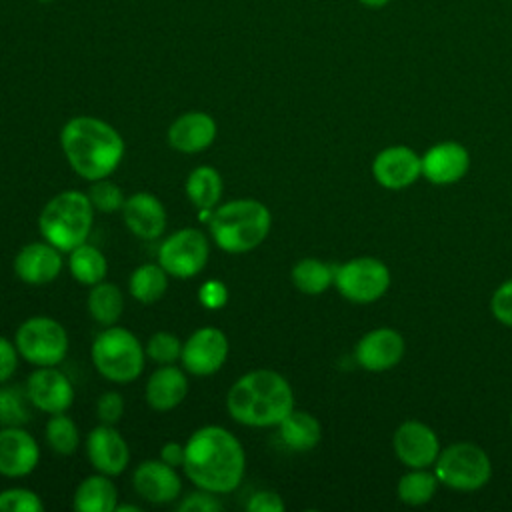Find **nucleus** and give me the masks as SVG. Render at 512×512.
<instances>
[{"label":"nucleus","mask_w":512,"mask_h":512,"mask_svg":"<svg viewBox=\"0 0 512 512\" xmlns=\"http://www.w3.org/2000/svg\"><path fill=\"white\" fill-rule=\"evenodd\" d=\"M182 468L196 488L228 494L236 490L244 478L246 452L228 428L208 424L188 436Z\"/></svg>","instance_id":"1"},{"label":"nucleus","mask_w":512,"mask_h":512,"mask_svg":"<svg viewBox=\"0 0 512 512\" xmlns=\"http://www.w3.org/2000/svg\"><path fill=\"white\" fill-rule=\"evenodd\" d=\"M68 166L84 180L108 178L124 158V138L102 118L74 116L60 130Z\"/></svg>","instance_id":"2"},{"label":"nucleus","mask_w":512,"mask_h":512,"mask_svg":"<svg viewBox=\"0 0 512 512\" xmlns=\"http://www.w3.org/2000/svg\"><path fill=\"white\" fill-rule=\"evenodd\" d=\"M226 410L242 426H278L294 410V390L280 372L256 368L228 388Z\"/></svg>","instance_id":"3"},{"label":"nucleus","mask_w":512,"mask_h":512,"mask_svg":"<svg viewBox=\"0 0 512 512\" xmlns=\"http://www.w3.org/2000/svg\"><path fill=\"white\" fill-rule=\"evenodd\" d=\"M272 214L256 198H236L216 210L208 220L212 242L228 254H244L258 248L270 234Z\"/></svg>","instance_id":"4"},{"label":"nucleus","mask_w":512,"mask_h":512,"mask_svg":"<svg viewBox=\"0 0 512 512\" xmlns=\"http://www.w3.org/2000/svg\"><path fill=\"white\" fill-rule=\"evenodd\" d=\"M94 222V206L88 194L64 190L52 196L38 216L40 236L60 252H70L88 240Z\"/></svg>","instance_id":"5"},{"label":"nucleus","mask_w":512,"mask_h":512,"mask_svg":"<svg viewBox=\"0 0 512 512\" xmlns=\"http://www.w3.org/2000/svg\"><path fill=\"white\" fill-rule=\"evenodd\" d=\"M90 358L100 376L116 384L134 382L146 362V350L136 334L124 326H104L92 342Z\"/></svg>","instance_id":"6"},{"label":"nucleus","mask_w":512,"mask_h":512,"mask_svg":"<svg viewBox=\"0 0 512 512\" xmlns=\"http://www.w3.org/2000/svg\"><path fill=\"white\" fill-rule=\"evenodd\" d=\"M434 474L440 484L458 490L474 492L488 484L492 462L484 448L472 442H454L440 450L434 462Z\"/></svg>","instance_id":"7"},{"label":"nucleus","mask_w":512,"mask_h":512,"mask_svg":"<svg viewBox=\"0 0 512 512\" xmlns=\"http://www.w3.org/2000/svg\"><path fill=\"white\" fill-rule=\"evenodd\" d=\"M18 354L34 366H58L68 352L66 328L52 316H32L14 334Z\"/></svg>","instance_id":"8"},{"label":"nucleus","mask_w":512,"mask_h":512,"mask_svg":"<svg viewBox=\"0 0 512 512\" xmlns=\"http://www.w3.org/2000/svg\"><path fill=\"white\" fill-rule=\"evenodd\" d=\"M334 286L352 304H372L388 292L390 270L374 256H356L336 266Z\"/></svg>","instance_id":"9"},{"label":"nucleus","mask_w":512,"mask_h":512,"mask_svg":"<svg viewBox=\"0 0 512 512\" xmlns=\"http://www.w3.org/2000/svg\"><path fill=\"white\" fill-rule=\"evenodd\" d=\"M210 256V242L198 228H182L162 240L158 248V264L168 276L186 280L204 270Z\"/></svg>","instance_id":"10"},{"label":"nucleus","mask_w":512,"mask_h":512,"mask_svg":"<svg viewBox=\"0 0 512 512\" xmlns=\"http://www.w3.org/2000/svg\"><path fill=\"white\" fill-rule=\"evenodd\" d=\"M228 352L226 334L216 326H202L182 342L180 362L192 376H212L224 366Z\"/></svg>","instance_id":"11"},{"label":"nucleus","mask_w":512,"mask_h":512,"mask_svg":"<svg viewBox=\"0 0 512 512\" xmlns=\"http://www.w3.org/2000/svg\"><path fill=\"white\" fill-rule=\"evenodd\" d=\"M24 388L32 408L44 414L66 412L74 402V386L56 366H36L28 374Z\"/></svg>","instance_id":"12"},{"label":"nucleus","mask_w":512,"mask_h":512,"mask_svg":"<svg viewBox=\"0 0 512 512\" xmlns=\"http://www.w3.org/2000/svg\"><path fill=\"white\" fill-rule=\"evenodd\" d=\"M396 458L408 468L434 466L442 446L436 432L420 420H404L392 436Z\"/></svg>","instance_id":"13"},{"label":"nucleus","mask_w":512,"mask_h":512,"mask_svg":"<svg viewBox=\"0 0 512 512\" xmlns=\"http://www.w3.org/2000/svg\"><path fill=\"white\" fill-rule=\"evenodd\" d=\"M372 176L386 190L408 188L422 176V156L404 144L388 146L374 156Z\"/></svg>","instance_id":"14"},{"label":"nucleus","mask_w":512,"mask_h":512,"mask_svg":"<svg viewBox=\"0 0 512 512\" xmlns=\"http://www.w3.org/2000/svg\"><path fill=\"white\" fill-rule=\"evenodd\" d=\"M406 352V342L404 336L388 326L374 328L366 332L356 348H354V358L360 364V368L368 372H386L392 370L400 360L404 358Z\"/></svg>","instance_id":"15"},{"label":"nucleus","mask_w":512,"mask_h":512,"mask_svg":"<svg viewBox=\"0 0 512 512\" xmlns=\"http://www.w3.org/2000/svg\"><path fill=\"white\" fill-rule=\"evenodd\" d=\"M86 456L96 472L118 476L130 462V448L114 424L100 422L86 438Z\"/></svg>","instance_id":"16"},{"label":"nucleus","mask_w":512,"mask_h":512,"mask_svg":"<svg viewBox=\"0 0 512 512\" xmlns=\"http://www.w3.org/2000/svg\"><path fill=\"white\" fill-rule=\"evenodd\" d=\"M132 486L136 494L150 504L174 502L182 492L180 474L160 458L142 460L132 474Z\"/></svg>","instance_id":"17"},{"label":"nucleus","mask_w":512,"mask_h":512,"mask_svg":"<svg viewBox=\"0 0 512 512\" xmlns=\"http://www.w3.org/2000/svg\"><path fill=\"white\" fill-rule=\"evenodd\" d=\"M38 462L40 446L28 430L22 426H6L0 430V476H28L36 470Z\"/></svg>","instance_id":"18"},{"label":"nucleus","mask_w":512,"mask_h":512,"mask_svg":"<svg viewBox=\"0 0 512 512\" xmlns=\"http://www.w3.org/2000/svg\"><path fill=\"white\" fill-rule=\"evenodd\" d=\"M470 168V154L464 144L456 140H444L428 148L422 156V176L436 184L448 186L460 182Z\"/></svg>","instance_id":"19"},{"label":"nucleus","mask_w":512,"mask_h":512,"mask_svg":"<svg viewBox=\"0 0 512 512\" xmlns=\"http://www.w3.org/2000/svg\"><path fill=\"white\" fill-rule=\"evenodd\" d=\"M218 134L216 120L202 110H190L180 114L168 128L166 140L170 148L182 154H198L212 146Z\"/></svg>","instance_id":"20"},{"label":"nucleus","mask_w":512,"mask_h":512,"mask_svg":"<svg viewBox=\"0 0 512 512\" xmlns=\"http://www.w3.org/2000/svg\"><path fill=\"white\" fill-rule=\"evenodd\" d=\"M62 252L50 242L24 244L14 256V274L26 284H48L62 272Z\"/></svg>","instance_id":"21"},{"label":"nucleus","mask_w":512,"mask_h":512,"mask_svg":"<svg viewBox=\"0 0 512 512\" xmlns=\"http://www.w3.org/2000/svg\"><path fill=\"white\" fill-rule=\"evenodd\" d=\"M120 212L126 228L142 240H156L166 230V208L150 192H136L128 196Z\"/></svg>","instance_id":"22"},{"label":"nucleus","mask_w":512,"mask_h":512,"mask_svg":"<svg viewBox=\"0 0 512 512\" xmlns=\"http://www.w3.org/2000/svg\"><path fill=\"white\" fill-rule=\"evenodd\" d=\"M188 394L186 370L176 364H158V368L148 376L144 386L146 404L156 412L174 410L184 402Z\"/></svg>","instance_id":"23"},{"label":"nucleus","mask_w":512,"mask_h":512,"mask_svg":"<svg viewBox=\"0 0 512 512\" xmlns=\"http://www.w3.org/2000/svg\"><path fill=\"white\" fill-rule=\"evenodd\" d=\"M106 474L86 476L74 492L72 508L78 512H114L118 506L116 484Z\"/></svg>","instance_id":"24"},{"label":"nucleus","mask_w":512,"mask_h":512,"mask_svg":"<svg viewBox=\"0 0 512 512\" xmlns=\"http://www.w3.org/2000/svg\"><path fill=\"white\" fill-rule=\"evenodd\" d=\"M278 436L286 448L294 452H308L318 446L322 438V426L314 414L294 408L278 424Z\"/></svg>","instance_id":"25"},{"label":"nucleus","mask_w":512,"mask_h":512,"mask_svg":"<svg viewBox=\"0 0 512 512\" xmlns=\"http://www.w3.org/2000/svg\"><path fill=\"white\" fill-rule=\"evenodd\" d=\"M224 190V182L220 172L214 166H196L186 182H184V192L190 200L192 206H196L198 210L202 208H214L220 202Z\"/></svg>","instance_id":"26"},{"label":"nucleus","mask_w":512,"mask_h":512,"mask_svg":"<svg viewBox=\"0 0 512 512\" xmlns=\"http://www.w3.org/2000/svg\"><path fill=\"white\" fill-rule=\"evenodd\" d=\"M334 272H336V266H330L324 260L308 256L298 260L292 266L290 278L298 292L308 296H318L334 284Z\"/></svg>","instance_id":"27"},{"label":"nucleus","mask_w":512,"mask_h":512,"mask_svg":"<svg viewBox=\"0 0 512 512\" xmlns=\"http://www.w3.org/2000/svg\"><path fill=\"white\" fill-rule=\"evenodd\" d=\"M88 314L102 326H112L124 312V296L122 290L114 282H98L90 286L86 298Z\"/></svg>","instance_id":"28"},{"label":"nucleus","mask_w":512,"mask_h":512,"mask_svg":"<svg viewBox=\"0 0 512 512\" xmlns=\"http://www.w3.org/2000/svg\"><path fill=\"white\" fill-rule=\"evenodd\" d=\"M68 254H70L68 268H70V274L76 278V282L84 286H94L106 278V272H108L106 256L94 244L82 242Z\"/></svg>","instance_id":"29"},{"label":"nucleus","mask_w":512,"mask_h":512,"mask_svg":"<svg viewBox=\"0 0 512 512\" xmlns=\"http://www.w3.org/2000/svg\"><path fill=\"white\" fill-rule=\"evenodd\" d=\"M128 290L140 304H154L168 290V272L160 264H140L128 278Z\"/></svg>","instance_id":"30"},{"label":"nucleus","mask_w":512,"mask_h":512,"mask_svg":"<svg viewBox=\"0 0 512 512\" xmlns=\"http://www.w3.org/2000/svg\"><path fill=\"white\" fill-rule=\"evenodd\" d=\"M438 478L428 468H410L396 486L398 500L408 506H424L428 504L436 490H438Z\"/></svg>","instance_id":"31"},{"label":"nucleus","mask_w":512,"mask_h":512,"mask_svg":"<svg viewBox=\"0 0 512 512\" xmlns=\"http://www.w3.org/2000/svg\"><path fill=\"white\" fill-rule=\"evenodd\" d=\"M44 436L48 446L62 456H70L78 450L80 444V432L76 422L66 416V412H58V414H50L46 428H44Z\"/></svg>","instance_id":"32"},{"label":"nucleus","mask_w":512,"mask_h":512,"mask_svg":"<svg viewBox=\"0 0 512 512\" xmlns=\"http://www.w3.org/2000/svg\"><path fill=\"white\" fill-rule=\"evenodd\" d=\"M30 400L26 388L4 386L0 388V422L6 426H22L30 420Z\"/></svg>","instance_id":"33"},{"label":"nucleus","mask_w":512,"mask_h":512,"mask_svg":"<svg viewBox=\"0 0 512 512\" xmlns=\"http://www.w3.org/2000/svg\"><path fill=\"white\" fill-rule=\"evenodd\" d=\"M144 350L146 358L154 360L156 364H174L176 360H180L182 342L174 332L158 330L148 338Z\"/></svg>","instance_id":"34"},{"label":"nucleus","mask_w":512,"mask_h":512,"mask_svg":"<svg viewBox=\"0 0 512 512\" xmlns=\"http://www.w3.org/2000/svg\"><path fill=\"white\" fill-rule=\"evenodd\" d=\"M88 198H90L94 210L104 212V214L120 212L124 206V200H126L122 194V188L108 178L94 180L88 190Z\"/></svg>","instance_id":"35"},{"label":"nucleus","mask_w":512,"mask_h":512,"mask_svg":"<svg viewBox=\"0 0 512 512\" xmlns=\"http://www.w3.org/2000/svg\"><path fill=\"white\" fill-rule=\"evenodd\" d=\"M44 502L42 498L22 486H12L6 490H0V512H42Z\"/></svg>","instance_id":"36"},{"label":"nucleus","mask_w":512,"mask_h":512,"mask_svg":"<svg viewBox=\"0 0 512 512\" xmlns=\"http://www.w3.org/2000/svg\"><path fill=\"white\" fill-rule=\"evenodd\" d=\"M490 312L502 326L512 328V278L502 282L492 298H490Z\"/></svg>","instance_id":"37"},{"label":"nucleus","mask_w":512,"mask_h":512,"mask_svg":"<svg viewBox=\"0 0 512 512\" xmlns=\"http://www.w3.org/2000/svg\"><path fill=\"white\" fill-rule=\"evenodd\" d=\"M124 414V398L116 390L102 392L96 400V416L104 424H116L120 422Z\"/></svg>","instance_id":"38"},{"label":"nucleus","mask_w":512,"mask_h":512,"mask_svg":"<svg viewBox=\"0 0 512 512\" xmlns=\"http://www.w3.org/2000/svg\"><path fill=\"white\" fill-rule=\"evenodd\" d=\"M198 300L206 310H220L228 302V288L222 280L210 278L200 284L198 288Z\"/></svg>","instance_id":"39"},{"label":"nucleus","mask_w":512,"mask_h":512,"mask_svg":"<svg viewBox=\"0 0 512 512\" xmlns=\"http://www.w3.org/2000/svg\"><path fill=\"white\" fill-rule=\"evenodd\" d=\"M178 510L180 512H220V510H224V506H222V502L218 500V496L214 492L198 488L196 492L188 494L178 504Z\"/></svg>","instance_id":"40"},{"label":"nucleus","mask_w":512,"mask_h":512,"mask_svg":"<svg viewBox=\"0 0 512 512\" xmlns=\"http://www.w3.org/2000/svg\"><path fill=\"white\" fill-rule=\"evenodd\" d=\"M286 508L282 496L274 490H258L246 502V510L250 512H282Z\"/></svg>","instance_id":"41"},{"label":"nucleus","mask_w":512,"mask_h":512,"mask_svg":"<svg viewBox=\"0 0 512 512\" xmlns=\"http://www.w3.org/2000/svg\"><path fill=\"white\" fill-rule=\"evenodd\" d=\"M18 348L6 336L0 334V384L8 382L18 366Z\"/></svg>","instance_id":"42"},{"label":"nucleus","mask_w":512,"mask_h":512,"mask_svg":"<svg viewBox=\"0 0 512 512\" xmlns=\"http://www.w3.org/2000/svg\"><path fill=\"white\" fill-rule=\"evenodd\" d=\"M160 460H164L166 464L178 468L184 464V444L180 442H166L162 448H160Z\"/></svg>","instance_id":"43"},{"label":"nucleus","mask_w":512,"mask_h":512,"mask_svg":"<svg viewBox=\"0 0 512 512\" xmlns=\"http://www.w3.org/2000/svg\"><path fill=\"white\" fill-rule=\"evenodd\" d=\"M362 6H366V8H372V10H380V8H384L386 4H390V0H358Z\"/></svg>","instance_id":"44"},{"label":"nucleus","mask_w":512,"mask_h":512,"mask_svg":"<svg viewBox=\"0 0 512 512\" xmlns=\"http://www.w3.org/2000/svg\"><path fill=\"white\" fill-rule=\"evenodd\" d=\"M114 512H140V506H136V504H118Z\"/></svg>","instance_id":"45"},{"label":"nucleus","mask_w":512,"mask_h":512,"mask_svg":"<svg viewBox=\"0 0 512 512\" xmlns=\"http://www.w3.org/2000/svg\"><path fill=\"white\" fill-rule=\"evenodd\" d=\"M38 2H50V0H38Z\"/></svg>","instance_id":"46"},{"label":"nucleus","mask_w":512,"mask_h":512,"mask_svg":"<svg viewBox=\"0 0 512 512\" xmlns=\"http://www.w3.org/2000/svg\"><path fill=\"white\" fill-rule=\"evenodd\" d=\"M510 424H512V412H510Z\"/></svg>","instance_id":"47"}]
</instances>
